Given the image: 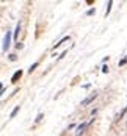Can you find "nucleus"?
I'll use <instances>...</instances> for the list:
<instances>
[{"mask_svg": "<svg viewBox=\"0 0 127 136\" xmlns=\"http://www.w3.org/2000/svg\"><path fill=\"white\" fill-rule=\"evenodd\" d=\"M11 38H13V31H11V30H6L5 38H3V45H2V50H3V52H6V50L9 49V45H11Z\"/></svg>", "mask_w": 127, "mask_h": 136, "instance_id": "nucleus-1", "label": "nucleus"}, {"mask_svg": "<svg viewBox=\"0 0 127 136\" xmlns=\"http://www.w3.org/2000/svg\"><path fill=\"white\" fill-rule=\"evenodd\" d=\"M93 121H94V119H91L90 122H82L80 125H77V128H75V130H77V135H75V136H82V135H83V133H85V130H86V127H88V125H91V124H93Z\"/></svg>", "mask_w": 127, "mask_h": 136, "instance_id": "nucleus-2", "label": "nucleus"}, {"mask_svg": "<svg viewBox=\"0 0 127 136\" xmlns=\"http://www.w3.org/2000/svg\"><path fill=\"white\" fill-rule=\"evenodd\" d=\"M94 99H97V92H94V94H91L90 97H86L85 100H82V103H80V105H82V107H86V105H90Z\"/></svg>", "mask_w": 127, "mask_h": 136, "instance_id": "nucleus-3", "label": "nucleus"}, {"mask_svg": "<svg viewBox=\"0 0 127 136\" xmlns=\"http://www.w3.org/2000/svg\"><path fill=\"white\" fill-rule=\"evenodd\" d=\"M22 74H24V72H22L20 69H19V70H16V72L13 74V77H11V83H17V80L22 77Z\"/></svg>", "mask_w": 127, "mask_h": 136, "instance_id": "nucleus-4", "label": "nucleus"}, {"mask_svg": "<svg viewBox=\"0 0 127 136\" xmlns=\"http://www.w3.org/2000/svg\"><path fill=\"white\" fill-rule=\"evenodd\" d=\"M69 39H71V36H63V38H61V39H60V41H58V42H57V44H55V45H53L52 49L55 50L57 47H60L61 44H64V42H66V41H69Z\"/></svg>", "mask_w": 127, "mask_h": 136, "instance_id": "nucleus-5", "label": "nucleus"}, {"mask_svg": "<svg viewBox=\"0 0 127 136\" xmlns=\"http://www.w3.org/2000/svg\"><path fill=\"white\" fill-rule=\"evenodd\" d=\"M19 31H20V22H17V25H16V30L13 31V36H14V39L19 36Z\"/></svg>", "mask_w": 127, "mask_h": 136, "instance_id": "nucleus-6", "label": "nucleus"}, {"mask_svg": "<svg viewBox=\"0 0 127 136\" xmlns=\"http://www.w3.org/2000/svg\"><path fill=\"white\" fill-rule=\"evenodd\" d=\"M38 66H39V61H36V63H33V64H31V66L28 67V74H31V72H35V69H36Z\"/></svg>", "mask_w": 127, "mask_h": 136, "instance_id": "nucleus-7", "label": "nucleus"}, {"mask_svg": "<svg viewBox=\"0 0 127 136\" xmlns=\"http://www.w3.org/2000/svg\"><path fill=\"white\" fill-rule=\"evenodd\" d=\"M19 110H20V107H19V105H17V107H14V110H13V111H11V114H9V119H13V117L19 113Z\"/></svg>", "mask_w": 127, "mask_h": 136, "instance_id": "nucleus-8", "label": "nucleus"}, {"mask_svg": "<svg viewBox=\"0 0 127 136\" xmlns=\"http://www.w3.org/2000/svg\"><path fill=\"white\" fill-rule=\"evenodd\" d=\"M112 5H113V2L110 0V2H107V11H105V16H108L110 14V11H112Z\"/></svg>", "mask_w": 127, "mask_h": 136, "instance_id": "nucleus-9", "label": "nucleus"}, {"mask_svg": "<svg viewBox=\"0 0 127 136\" xmlns=\"http://www.w3.org/2000/svg\"><path fill=\"white\" fill-rule=\"evenodd\" d=\"M126 64H127V56H124L123 60H119V63H118V66H119V67H123V66H126Z\"/></svg>", "mask_w": 127, "mask_h": 136, "instance_id": "nucleus-10", "label": "nucleus"}, {"mask_svg": "<svg viewBox=\"0 0 127 136\" xmlns=\"http://www.w3.org/2000/svg\"><path fill=\"white\" fill-rule=\"evenodd\" d=\"M42 117H44V114H42V113H39V114L36 116V119H35V124H39V122L42 121Z\"/></svg>", "mask_w": 127, "mask_h": 136, "instance_id": "nucleus-11", "label": "nucleus"}, {"mask_svg": "<svg viewBox=\"0 0 127 136\" xmlns=\"http://www.w3.org/2000/svg\"><path fill=\"white\" fill-rule=\"evenodd\" d=\"M94 14H96V8H90L86 11V16H94Z\"/></svg>", "mask_w": 127, "mask_h": 136, "instance_id": "nucleus-12", "label": "nucleus"}, {"mask_svg": "<svg viewBox=\"0 0 127 136\" xmlns=\"http://www.w3.org/2000/svg\"><path fill=\"white\" fill-rule=\"evenodd\" d=\"M126 113H127V107H126V108H124V110H123V111H121V113H119V116H118V119H123V117L126 116Z\"/></svg>", "mask_w": 127, "mask_h": 136, "instance_id": "nucleus-13", "label": "nucleus"}, {"mask_svg": "<svg viewBox=\"0 0 127 136\" xmlns=\"http://www.w3.org/2000/svg\"><path fill=\"white\" fill-rule=\"evenodd\" d=\"M108 72H110L108 66H107V64H104V66H102V74H108Z\"/></svg>", "mask_w": 127, "mask_h": 136, "instance_id": "nucleus-14", "label": "nucleus"}, {"mask_svg": "<svg viewBox=\"0 0 127 136\" xmlns=\"http://www.w3.org/2000/svg\"><path fill=\"white\" fill-rule=\"evenodd\" d=\"M16 60H17V55L16 53H11L9 55V61H16Z\"/></svg>", "mask_w": 127, "mask_h": 136, "instance_id": "nucleus-15", "label": "nucleus"}, {"mask_svg": "<svg viewBox=\"0 0 127 136\" xmlns=\"http://www.w3.org/2000/svg\"><path fill=\"white\" fill-rule=\"evenodd\" d=\"M66 53H68V50H64V52H63V53H61V55H60V56H58V60H63V58H64V56H66Z\"/></svg>", "mask_w": 127, "mask_h": 136, "instance_id": "nucleus-16", "label": "nucleus"}, {"mask_svg": "<svg viewBox=\"0 0 127 136\" xmlns=\"http://www.w3.org/2000/svg\"><path fill=\"white\" fill-rule=\"evenodd\" d=\"M22 47H24V45H22L20 42H17V44H16V49H22Z\"/></svg>", "mask_w": 127, "mask_h": 136, "instance_id": "nucleus-17", "label": "nucleus"}, {"mask_svg": "<svg viewBox=\"0 0 127 136\" xmlns=\"http://www.w3.org/2000/svg\"><path fill=\"white\" fill-rule=\"evenodd\" d=\"M5 92H6V89H5V88H3V89H2V91H0V97H2V96H3V94H5Z\"/></svg>", "mask_w": 127, "mask_h": 136, "instance_id": "nucleus-18", "label": "nucleus"}, {"mask_svg": "<svg viewBox=\"0 0 127 136\" xmlns=\"http://www.w3.org/2000/svg\"><path fill=\"white\" fill-rule=\"evenodd\" d=\"M2 89H3V85H2V83H0V91H2Z\"/></svg>", "mask_w": 127, "mask_h": 136, "instance_id": "nucleus-19", "label": "nucleus"}]
</instances>
